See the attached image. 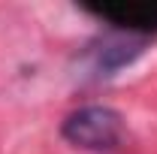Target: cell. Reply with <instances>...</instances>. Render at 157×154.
Returning a JSON list of instances; mask_svg holds the SVG:
<instances>
[{
  "mask_svg": "<svg viewBox=\"0 0 157 154\" xmlns=\"http://www.w3.org/2000/svg\"><path fill=\"white\" fill-rule=\"evenodd\" d=\"M63 139L85 151H112L124 139V118L112 106H82L63 118Z\"/></svg>",
  "mask_w": 157,
  "mask_h": 154,
  "instance_id": "cell-1",
  "label": "cell"
},
{
  "mask_svg": "<svg viewBox=\"0 0 157 154\" xmlns=\"http://www.w3.org/2000/svg\"><path fill=\"white\" fill-rule=\"evenodd\" d=\"M85 9L121 30L157 33V0H109V3H88Z\"/></svg>",
  "mask_w": 157,
  "mask_h": 154,
  "instance_id": "cell-2",
  "label": "cell"
}]
</instances>
